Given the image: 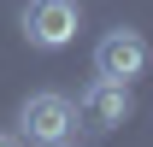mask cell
Returning <instances> with one entry per match:
<instances>
[{"mask_svg":"<svg viewBox=\"0 0 153 147\" xmlns=\"http://www.w3.org/2000/svg\"><path fill=\"white\" fill-rule=\"evenodd\" d=\"M147 71V41L141 30H106L94 41V76H118V82H135Z\"/></svg>","mask_w":153,"mask_h":147,"instance_id":"cell-4","label":"cell"},{"mask_svg":"<svg viewBox=\"0 0 153 147\" xmlns=\"http://www.w3.org/2000/svg\"><path fill=\"white\" fill-rule=\"evenodd\" d=\"M59 147H76V141H59Z\"/></svg>","mask_w":153,"mask_h":147,"instance_id":"cell-6","label":"cell"},{"mask_svg":"<svg viewBox=\"0 0 153 147\" xmlns=\"http://www.w3.org/2000/svg\"><path fill=\"white\" fill-rule=\"evenodd\" d=\"M76 30H82L76 0H30V6H24V36H30V47H41V53L71 47Z\"/></svg>","mask_w":153,"mask_h":147,"instance_id":"cell-1","label":"cell"},{"mask_svg":"<svg viewBox=\"0 0 153 147\" xmlns=\"http://www.w3.org/2000/svg\"><path fill=\"white\" fill-rule=\"evenodd\" d=\"M130 112H135L130 82H118V76H94L88 88L76 94V118L94 129V135H106V129H118V124H130Z\"/></svg>","mask_w":153,"mask_h":147,"instance_id":"cell-3","label":"cell"},{"mask_svg":"<svg viewBox=\"0 0 153 147\" xmlns=\"http://www.w3.org/2000/svg\"><path fill=\"white\" fill-rule=\"evenodd\" d=\"M18 129H24V141H36V147H59V141H71V129H76V106L65 94H30L18 106Z\"/></svg>","mask_w":153,"mask_h":147,"instance_id":"cell-2","label":"cell"},{"mask_svg":"<svg viewBox=\"0 0 153 147\" xmlns=\"http://www.w3.org/2000/svg\"><path fill=\"white\" fill-rule=\"evenodd\" d=\"M0 147H18V141H12V135H0Z\"/></svg>","mask_w":153,"mask_h":147,"instance_id":"cell-5","label":"cell"}]
</instances>
